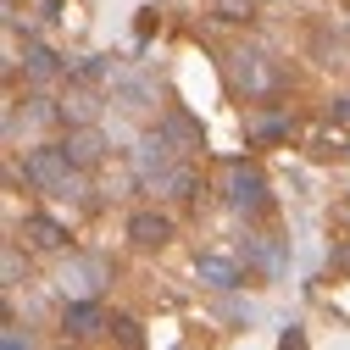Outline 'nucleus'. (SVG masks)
<instances>
[{
	"mask_svg": "<svg viewBox=\"0 0 350 350\" xmlns=\"http://www.w3.org/2000/svg\"><path fill=\"white\" fill-rule=\"evenodd\" d=\"M78 172L83 167L67 156V145H39L23 156V178L45 195H78Z\"/></svg>",
	"mask_w": 350,
	"mask_h": 350,
	"instance_id": "1",
	"label": "nucleus"
},
{
	"mask_svg": "<svg viewBox=\"0 0 350 350\" xmlns=\"http://www.w3.org/2000/svg\"><path fill=\"white\" fill-rule=\"evenodd\" d=\"M228 78H234V90H245V100H273L284 90L278 62L261 56V51H234L228 56Z\"/></svg>",
	"mask_w": 350,
	"mask_h": 350,
	"instance_id": "2",
	"label": "nucleus"
},
{
	"mask_svg": "<svg viewBox=\"0 0 350 350\" xmlns=\"http://www.w3.org/2000/svg\"><path fill=\"white\" fill-rule=\"evenodd\" d=\"M223 195H228V206H234V211H245V217H256V211H267V206H273L267 178H261V167H250V161H234V167H228Z\"/></svg>",
	"mask_w": 350,
	"mask_h": 350,
	"instance_id": "3",
	"label": "nucleus"
},
{
	"mask_svg": "<svg viewBox=\"0 0 350 350\" xmlns=\"http://www.w3.org/2000/svg\"><path fill=\"white\" fill-rule=\"evenodd\" d=\"M62 328H67L72 339H100V334L111 328V317L100 312L95 300H83V295H72V300L62 306Z\"/></svg>",
	"mask_w": 350,
	"mask_h": 350,
	"instance_id": "4",
	"label": "nucleus"
},
{
	"mask_svg": "<svg viewBox=\"0 0 350 350\" xmlns=\"http://www.w3.org/2000/svg\"><path fill=\"white\" fill-rule=\"evenodd\" d=\"M128 239H134L139 250L172 245V217H161V211H134V217H128Z\"/></svg>",
	"mask_w": 350,
	"mask_h": 350,
	"instance_id": "5",
	"label": "nucleus"
},
{
	"mask_svg": "<svg viewBox=\"0 0 350 350\" xmlns=\"http://www.w3.org/2000/svg\"><path fill=\"white\" fill-rule=\"evenodd\" d=\"M17 234H23L33 250H62V245H67V228L56 223V217H45V211H28L23 223H17Z\"/></svg>",
	"mask_w": 350,
	"mask_h": 350,
	"instance_id": "6",
	"label": "nucleus"
},
{
	"mask_svg": "<svg viewBox=\"0 0 350 350\" xmlns=\"http://www.w3.org/2000/svg\"><path fill=\"white\" fill-rule=\"evenodd\" d=\"M67 156H72L78 167H95V161L106 156V134H100L95 122H78L72 134H67Z\"/></svg>",
	"mask_w": 350,
	"mask_h": 350,
	"instance_id": "7",
	"label": "nucleus"
},
{
	"mask_svg": "<svg viewBox=\"0 0 350 350\" xmlns=\"http://www.w3.org/2000/svg\"><path fill=\"white\" fill-rule=\"evenodd\" d=\"M195 278L211 284V289H239V284H245V273L234 267L228 256H195Z\"/></svg>",
	"mask_w": 350,
	"mask_h": 350,
	"instance_id": "8",
	"label": "nucleus"
},
{
	"mask_svg": "<svg viewBox=\"0 0 350 350\" xmlns=\"http://www.w3.org/2000/svg\"><path fill=\"white\" fill-rule=\"evenodd\" d=\"M23 62H28V78H39V83L62 72V56H56L51 45H28V56H23Z\"/></svg>",
	"mask_w": 350,
	"mask_h": 350,
	"instance_id": "9",
	"label": "nucleus"
},
{
	"mask_svg": "<svg viewBox=\"0 0 350 350\" xmlns=\"http://www.w3.org/2000/svg\"><path fill=\"white\" fill-rule=\"evenodd\" d=\"M100 273H106V267H100V261H78V267H72V278H62V289L72 284L78 295H95V284H90V278H100Z\"/></svg>",
	"mask_w": 350,
	"mask_h": 350,
	"instance_id": "10",
	"label": "nucleus"
},
{
	"mask_svg": "<svg viewBox=\"0 0 350 350\" xmlns=\"http://www.w3.org/2000/svg\"><path fill=\"white\" fill-rule=\"evenodd\" d=\"M289 134V117H256L250 122V139H261V145H267V139H284Z\"/></svg>",
	"mask_w": 350,
	"mask_h": 350,
	"instance_id": "11",
	"label": "nucleus"
},
{
	"mask_svg": "<svg viewBox=\"0 0 350 350\" xmlns=\"http://www.w3.org/2000/svg\"><path fill=\"white\" fill-rule=\"evenodd\" d=\"M211 12L223 17V23H245V17L256 12V0H211Z\"/></svg>",
	"mask_w": 350,
	"mask_h": 350,
	"instance_id": "12",
	"label": "nucleus"
},
{
	"mask_svg": "<svg viewBox=\"0 0 350 350\" xmlns=\"http://www.w3.org/2000/svg\"><path fill=\"white\" fill-rule=\"evenodd\" d=\"M62 117H72V122H90V117H95V100H90V95H72V100L62 106Z\"/></svg>",
	"mask_w": 350,
	"mask_h": 350,
	"instance_id": "13",
	"label": "nucleus"
},
{
	"mask_svg": "<svg viewBox=\"0 0 350 350\" xmlns=\"http://www.w3.org/2000/svg\"><path fill=\"white\" fill-rule=\"evenodd\" d=\"M111 334H117L122 345H145V334H139V323H134V317H111Z\"/></svg>",
	"mask_w": 350,
	"mask_h": 350,
	"instance_id": "14",
	"label": "nucleus"
},
{
	"mask_svg": "<svg viewBox=\"0 0 350 350\" xmlns=\"http://www.w3.org/2000/svg\"><path fill=\"white\" fill-rule=\"evenodd\" d=\"M167 134L178 139V145H200V134H195V128H189L184 117H167Z\"/></svg>",
	"mask_w": 350,
	"mask_h": 350,
	"instance_id": "15",
	"label": "nucleus"
},
{
	"mask_svg": "<svg viewBox=\"0 0 350 350\" xmlns=\"http://www.w3.org/2000/svg\"><path fill=\"white\" fill-rule=\"evenodd\" d=\"M334 273H350V250H334Z\"/></svg>",
	"mask_w": 350,
	"mask_h": 350,
	"instance_id": "16",
	"label": "nucleus"
}]
</instances>
